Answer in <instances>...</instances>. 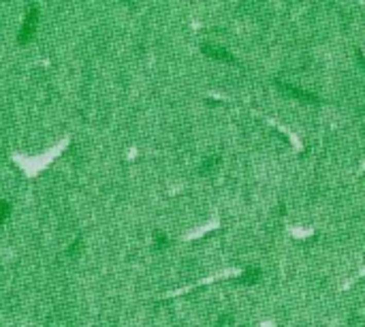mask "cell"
<instances>
[{"instance_id": "obj_1", "label": "cell", "mask_w": 365, "mask_h": 327, "mask_svg": "<svg viewBox=\"0 0 365 327\" xmlns=\"http://www.w3.org/2000/svg\"><path fill=\"white\" fill-rule=\"evenodd\" d=\"M210 56H216V58H220V60H224V62H233V56H231L227 49L216 47V45L210 47Z\"/></svg>"}]
</instances>
